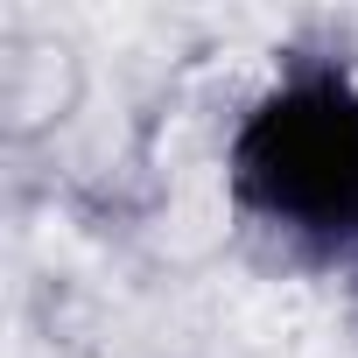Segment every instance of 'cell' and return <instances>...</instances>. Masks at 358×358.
I'll return each instance as SVG.
<instances>
[{
	"mask_svg": "<svg viewBox=\"0 0 358 358\" xmlns=\"http://www.w3.org/2000/svg\"><path fill=\"white\" fill-rule=\"evenodd\" d=\"M232 190L295 239L358 232V92L337 71L281 78L232 141Z\"/></svg>",
	"mask_w": 358,
	"mask_h": 358,
	"instance_id": "cell-1",
	"label": "cell"
}]
</instances>
